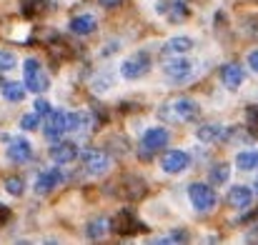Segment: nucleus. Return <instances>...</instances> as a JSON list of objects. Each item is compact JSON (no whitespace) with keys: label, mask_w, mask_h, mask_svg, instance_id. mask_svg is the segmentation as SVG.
<instances>
[{"label":"nucleus","mask_w":258,"mask_h":245,"mask_svg":"<svg viewBox=\"0 0 258 245\" xmlns=\"http://www.w3.org/2000/svg\"><path fill=\"white\" fill-rule=\"evenodd\" d=\"M110 228H113L118 235H131V233H141V230H143L141 220H138L131 210H120V213L110 220Z\"/></svg>","instance_id":"6e6552de"},{"label":"nucleus","mask_w":258,"mask_h":245,"mask_svg":"<svg viewBox=\"0 0 258 245\" xmlns=\"http://www.w3.org/2000/svg\"><path fill=\"white\" fill-rule=\"evenodd\" d=\"M158 10H161L163 15H168V20H173V23H180V20H185V18H188V8H185V3H183V0H173L168 8H166V5H161Z\"/></svg>","instance_id":"f3484780"},{"label":"nucleus","mask_w":258,"mask_h":245,"mask_svg":"<svg viewBox=\"0 0 258 245\" xmlns=\"http://www.w3.org/2000/svg\"><path fill=\"white\" fill-rule=\"evenodd\" d=\"M190 48H193V40L185 38V35H178V38H173V40H168L163 45V58H168V55H185Z\"/></svg>","instance_id":"dca6fc26"},{"label":"nucleus","mask_w":258,"mask_h":245,"mask_svg":"<svg viewBox=\"0 0 258 245\" xmlns=\"http://www.w3.org/2000/svg\"><path fill=\"white\" fill-rule=\"evenodd\" d=\"M190 163V155L185 153V150H168L163 158H161V168H163V173H168V175H178V173H183L185 168Z\"/></svg>","instance_id":"9d476101"},{"label":"nucleus","mask_w":258,"mask_h":245,"mask_svg":"<svg viewBox=\"0 0 258 245\" xmlns=\"http://www.w3.org/2000/svg\"><path fill=\"white\" fill-rule=\"evenodd\" d=\"M226 135V130L221 128V125H216V123H208V125H203L201 130H198V138L203 140V143H213V140H221Z\"/></svg>","instance_id":"aec40b11"},{"label":"nucleus","mask_w":258,"mask_h":245,"mask_svg":"<svg viewBox=\"0 0 258 245\" xmlns=\"http://www.w3.org/2000/svg\"><path fill=\"white\" fill-rule=\"evenodd\" d=\"M23 78H25V88L33 90V93H43L48 88V78L45 73L40 70V63L35 58H28L23 63Z\"/></svg>","instance_id":"39448f33"},{"label":"nucleus","mask_w":258,"mask_h":245,"mask_svg":"<svg viewBox=\"0 0 258 245\" xmlns=\"http://www.w3.org/2000/svg\"><path fill=\"white\" fill-rule=\"evenodd\" d=\"M66 180V175H63V170H58V168H50V170H43L38 178H35V193L38 195H45V193H50V190H55L60 183Z\"/></svg>","instance_id":"1a4fd4ad"},{"label":"nucleus","mask_w":258,"mask_h":245,"mask_svg":"<svg viewBox=\"0 0 258 245\" xmlns=\"http://www.w3.org/2000/svg\"><path fill=\"white\" fill-rule=\"evenodd\" d=\"M0 93H3V98L5 100H10V103H20L23 98H25V85L23 83H3L0 85Z\"/></svg>","instance_id":"6ab92c4d"},{"label":"nucleus","mask_w":258,"mask_h":245,"mask_svg":"<svg viewBox=\"0 0 258 245\" xmlns=\"http://www.w3.org/2000/svg\"><path fill=\"white\" fill-rule=\"evenodd\" d=\"M238 170H256L258 168V150H241L236 155Z\"/></svg>","instance_id":"412c9836"},{"label":"nucleus","mask_w":258,"mask_h":245,"mask_svg":"<svg viewBox=\"0 0 258 245\" xmlns=\"http://www.w3.org/2000/svg\"><path fill=\"white\" fill-rule=\"evenodd\" d=\"M148 68H151V55L146 50H136L133 55H128L120 63V75L125 80H138L148 73Z\"/></svg>","instance_id":"7ed1b4c3"},{"label":"nucleus","mask_w":258,"mask_h":245,"mask_svg":"<svg viewBox=\"0 0 258 245\" xmlns=\"http://www.w3.org/2000/svg\"><path fill=\"white\" fill-rule=\"evenodd\" d=\"M248 65H251V70L258 73V50H253V53L248 55Z\"/></svg>","instance_id":"c756f323"},{"label":"nucleus","mask_w":258,"mask_h":245,"mask_svg":"<svg viewBox=\"0 0 258 245\" xmlns=\"http://www.w3.org/2000/svg\"><path fill=\"white\" fill-rule=\"evenodd\" d=\"M86 123V115H78V113H68V110H50L45 115V138L48 140H58L63 138L66 133H73V130H81V125Z\"/></svg>","instance_id":"f257e3e1"},{"label":"nucleus","mask_w":258,"mask_h":245,"mask_svg":"<svg viewBox=\"0 0 258 245\" xmlns=\"http://www.w3.org/2000/svg\"><path fill=\"white\" fill-rule=\"evenodd\" d=\"M105 10H110V8H118V5H123V0H98Z\"/></svg>","instance_id":"c85d7f7f"},{"label":"nucleus","mask_w":258,"mask_h":245,"mask_svg":"<svg viewBox=\"0 0 258 245\" xmlns=\"http://www.w3.org/2000/svg\"><path fill=\"white\" fill-rule=\"evenodd\" d=\"M71 30L76 35H90L95 30V18L93 15H76L71 20Z\"/></svg>","instance_id":"a211bd4d"},{"label":"nucleus","mask_w":258,"mask_h":245,"mask_svg":"<svg viewBox=\"0 0 258 245\" xmlns=\"http://www.w3.org/2000/svg\"><path fill=\"white\" fill-rule=\"evenodd\" d=\"M5 220H8V208L0 205V223H5Z\"/></svg>","instance_id":"7c9ffc66"},{"label":"nucleus","mask_w":258,"mask_h":245,"mask_svg":"<svg viewBox=\"0 0 258 245\" xmlns=\"http://www.w3.org/2000/svg\"><path fill=\"white\" fill-rule=\"evenodd\" d=\"M188 198H190V203H193V208L198 213H211L216 208V203H218L216 193L206 183H190L188 185Z\"/></svg>","instance_id":"20e7f679"},{"label":"nucleus","mask_w":258,"mask_h":245,"mask_svg":"<svg viewBox=\"0 0 258 245\" xmlns=\"http://www.w3.org/2000/svg\"><path fill=\"white\" fill-rule=\"evenodd\" d=\"M168 130L166 128H151V130H146V135H143V155L148 158L151 153H156V150H161V148H166V143H168Z\"/></svg>","instance_id":"9b49d317"},{"label":"nucleus","mask_w":258,"mask_h":245,"mask_svg":"<svg viewBox=\"0 0 258 245\" xmlns=\"http://www.w3.org/2000/svg\"><path fill=\"white\" fill-rule=\"evenodd\" d=\"M161 115L173 120V123H193V120H198L201 108L193 98H173L171 103L163 105Z\"/></svg>","instance_id":"f03ea898"},{"label":"nucleus","mask_w":258,"mask_h":245,"mask_svg":"<svg viewBox=\"0 0 258 245\" xmlns=\"http://www.w3.org/2000/svg\"><path fill=\"white\" fill-rule=\"evenodd\" d=\"M228 178H231V168H228V163L213 165V170H211V180H213L216 185H226Z\"/></svg>","instance_id":"4be33fe9"},{"label":"nucleus","mask_w":258,"mask_h":245,"mask_svg":"<svg viewBox=\"0 0 258 245\" xmlns=\"http://www.w3.org/2000/svg\"><path fill=\"white\" fill-rule=\"evenodd\" d=\"M253 195H258V178H256V183H253Z\"/></svg>","instance_id":"2f4dec72"},{"label":"nucleus","mask_w":258,"mask_h":245,"mask_svg":"<svg viewBox=\"0 0 258 245\" xmlns=\"http://www.w3.org/2000/svg\"><path fill=\"white\" fill-rule=\"evenodd\" d=\"M253 203V188H246V185H233L228 190V205L236 208V210H246L251 208Z\"/></svg>","instance_id":"ddd939ff"},{"label":"nucleus","mask_w":258,"mask_h":245,"mask_svg":"<svg viewBox=\"0 0 258 245\" xmlns=\"http://www.w3.org/2000/svg\"><path fill=\"white\" fill-rule=\"evenodd\" d=\"M246 118H248V130H253V135H258V108H248Z\"/></svg>","instance_id":"bb28decb"},{"label":"nucleus","mask_w":258,"mask_h":245,"mask_svg":"<svg viewBox=\"0 0 258 245\" xmlns=\"http://www.w3.org/2000/svg\"><path fill=\"white\" fill-rule=\"evenodd\" d=\"M243 78H246V73H243V68H241L238 63H226V65L221 68V83H223L228 90H238Z\"/></svg>","instance_id":"4468645a"},{"label":"nucleus","mask_w":258,"mask_h":245,"mask_svg":"<svg viewBox=\"0 0 258 245\" xmlns=\"http://www.w3.org/2000/svg\"><path fill=\"white\" fill-rule=\"evenodd\" d=\"M23 188H25V185H23L20 178H8V180H5V190H8L10 195H20Z\"/></svg>","instance_id":"a878e982"},{"label":"nucleus","mask_w":258,"mask_h":245,"mask_svg":"<svg viewBox=\"0 0 258 245\" xmlns=\"http://www.w3.org/2000/svg\"><path fill=\"white\" fill-rule=\"evenodd\" d=\"M50 110H53V108H50V103H48V100H43V98H38V100H35V113H38V115H48Z\"/></svg>","instance_id":"cd10ccee"},{"label":"nucleus","mask_w":258,"mask_h":245,"mask_svg":"<svg viewBox=\"0 0 258 245\" xmlns=\"http://www.w3.org/2000/svg\"><path fill=\"white\" fill-rule=\"evenodd\" d=\"M193 70V63L185 58V55H168L163 58V73L171 78V80H185Z\"/></svg>","instance_id":"423d86ee"},{"label":"nucleus","mask_w":258,"mask_h":245,"mask_svg":"<svg viewBox=\"0 0 258 245\" xmlns=\"http://www.w3.org/2000/svg\"><path fill=\"white\" fill-rule=\"evenodd\" d=\"M30 158H33V145H30L25 138H15V140H10V145H8V160L23 165V163H28Z\"/></svg>","instance_id":"f8f14e48"},{"label":"nucleus","mask_w":258,"mask_h":245,"mask_svg":"<svg viewBox=\"0 0 258 245\" xmlns=\"http://www.w3.org/2000/svg\"><path fill=\"white\" fill-rule=\"evenodd\" d=\"M108 228H110V223H108V220H95V223H90V225H88L86 233H88V238H100Z\"/></svg>","instance_id":"5701e85b"},{"label":"nucleus","mask_w":258,"mask_h":245,"mask_svg":"<svg viewBox=\"0 0 258 245\" xmlns=\"http://www.w3.org/2000/svg\"><path fill=\"white\" fill-rule=\"evenodd\" d=\"M81 158H83V168L90 175H103L110 168V158L103 150H98V148H86L81 153Z\"/></svg>","instance_id":"0eeeda50"},{"label":"nucleus","mask_w":258,"mask_h":245,"mask_svg":"<svg viewBox=\"0 0 258 245\" xmlns=\"http://www.w3.org/2000/svg\"><path fill=\"white\" fill-rule=\"evenodd\" d=\"M15 63H18V58H15L10 50H0V73H3V70H13Z\"/></svg>","instance_id":"393cba45"},{"label":"nucleus","mask_w":258,"mask_h":245,"mask_svg":"<svg viewBox=\"0 0 258 245\" xmlns=\"http://www.w3.org/2000/svg\"><path fill=\"white\" fill-rule=\"evenodd\" d=\"M38 125H40V115L38 113H28V115L20 118V128L23 130H35Z\"/></svg>","instance_id":"b1692460"},{"label":"nucleus","mask_w":258,"mask_h":245,"mask_svg":"<svg viewBox=\"0 0 258 245\" xmlns=\"http://www.w3.org/2000/svg\"><path fill=\"white\" fill-rule=\"evenodd\" d=\"M50 158H53L58 165H68V163H73V160L78 158V148H76L73 143H68V140L55 143V145L50 148Z\"/></svg>","instance_id":"2eb2a0df"}]
</instances>
